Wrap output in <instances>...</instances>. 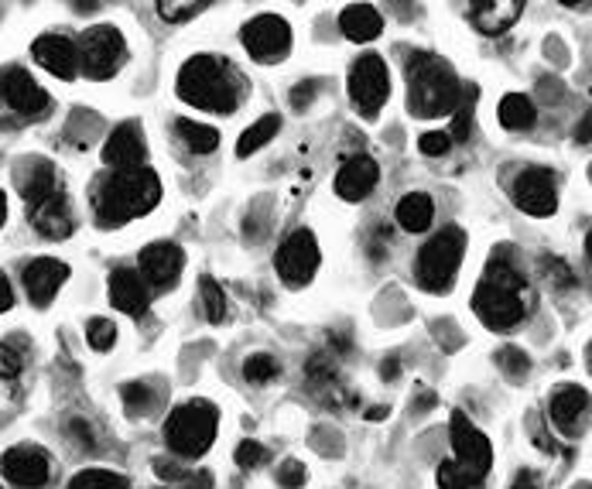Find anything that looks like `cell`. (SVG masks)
<instances>
[{"label": "cell", "mask_w": 592, "mask_h": 489, "mask_svg": "<svg viewBox=\"0 0 592 489\" xmlns=\"http://www.w3.org/2000/svg\"><path fill=\"white\" fill-rule=\"evenodd\" d=\"M120 397H123V407H127V415H151V407H154V391L147 387L144 380H134V383H123L120 387Z\"/></svg>", "instance_id": "cell-31"}, {"label": "cell", "mask_w": 592, "mask_h": 489, "mask_svg": "<svg viewBox=\"0 0 592 489\" xmlns=\"http://www.w3.org/2000/svg\"><path fill=\"white\" fill-rule=\"evenodd\" d=\"M240 41L250 51V59L264 62V65H274V62H281L292 51V28H288L285 17L261 14V17H253V21L244 24Z\"/></svg>", "instance_id": "cell-11"}, {"label": "cell", "mask_w": 592, "mask_h": 489, "mask_svg": "<svg viewBox=\"0 0 592 489\" xmlns=\"http://www.w3.org/2000/svg\"><path fill=\"white\" fill-rule=\"evenodd\" d=\"M4 219H8V199L0 192V226H4Z\"/></svg>", "instance_id": "cell-51"}, {"label": "cell", "mask_w": 592, "mask_h": 489, "mask_svg": "<svg viewBox=\"0 0 592 489\" xmlns=\"http://www.w3.org/2000/svg\"><path fill=\"white\" fill-rule=\"evenodd\" d=\"M470 131H473V96L459 99V107H455V123H452L449 138H455V141H470Z\"/></svg>", "instance_id": "cell-37"}, {"label": "cell", "mask_w": 592, "mask_h": 489, "mask_svg": "<svg viewBox=\"0 0 592 489\" xmlns=\"http://www.w3.org/2000/svg\"><path fill=\"white\" fill-rule=\"evenodd\" d=\"M0 476L24 489H42L51 479V455L42 445H14L0 455Z\"/></svg>", "instance_id": "cell-13"}, {"label": "cell", "mask_w": 592, "mask_h": 489, "mask_svg": "<svg viewBox=\"0 0 592 489\" xmlns=\"http://www.w3.org/2000/svg\"><path fill=\"white\" fill-rule=\"evenodd\" d=\"M350 99H353V110L359 117L374 120L380 114V107L388 103L391 96V72H388V62L380 56H364L356 59L353 69H350Z\"/></svg>", "instance_id": "cell-8"}, {"label": "cell", "mask_w": 592, "mask_h": 489, "mask_svg": "<svg viewBox=\"0 0 592 489\" xmlns=\"http://www.w3.org/2000/svg\"><path fill=\"white\" fill-rule=\"evenodd\" d=\"M319 261H322V253H319L316 234H308V229H295V234L274 253L277 277L285 281L288 288H305L308 281L316 277Z\"/></svg>", "instance_id": "cell-10"}, {"label": "cell", "mask_w": 592, "mask_h": 489, "mask_svg": "<svg viewBox=\"0 0 592 489\" xmlns=\"http://www.w3.org/2000/svg\"><path fill=\"white\" fill-rule=\"evenodd\" d=\"M32 56L42 69L59 75V80H75V72H80V48L66 35H42L32 45Z\"/></svg>", "instance_id": "cell-16"}, {"label": "cell", "mask_w": 592, "mask_h": 489, "mask_svg": "<svg viewBox=\"0 0 592 489\" xmlns=\"http://www.w3.org/2000/svg\"><path fill=\"white\" fill-rule=\"evenodd\" d=\"M162 202V178L151 168L114 171L103 178L96 192V216L99 226H120L138 216H147Z\"/></svg>", "instance_id": "cell-3"}, {"label": "cell", "mask_w": 592, "mask_h": 489, "mask_svg": "<svg viewBox=\"0 0 592 489\" xmlns=\"http://www.w3.org/2000/svg\"><path fill=\"white\" fill-rule=\"evenodd\" d=\"M579 489H589V486H579Z\"/></svg>", "instance_id": "cell-52"}, {"label": "cell", "mask_w": 592, "mask_h": 489, "mask_svg": "<svg viewBox=\"0 0 592 489\" xmlns=\"http://www.w3.org/2000/svg\"><path fill=\"white\" fill-rule=\"evenodd\" d=\"M244 377L250 383H271V380L281 377V363H277L274 356H268V353H253V356L244 359Z\"/></svg>", "instance_id": "cell-33"}, {"label": "cell", "mask_w": 592, "mask_h": 489, "mask_svg": "<svg viewBox=\"0 0 592 489\" xmlns=\"http://www.w3.org/2000/svg\"><path fill=\"white\" fill-rule=\"evenodd\" d=\"M28 216H32L38 234L48 237V240H66L72 234V210H69V202H66L62 192H56V195H48L45 202L32 205Z\"/></svg>", "instance_id": "cell-21"}, {"label": "cell", "mask_w": 592, "mask_h": 489, "mask_svg": "<svg viewBox=\"0 0 592 489\" xmlns=\"http://www.w3.org/2000/svg\"><path fill=\"white\" fill-rule=\"evenodd\" d=\"M0 96H4V103L28 120H42L48 114V93L32 80V72L24 69H11L4 80H0Z\"/></svg>", "instance_id": "cell-15"}, {"label": "cell", "mask_w": 592, "mask_h": 489, "mask_svg": "<svg viewBox=\"0 0 592 489\" xmlns=\"http://www.w3.org/2000/svg\"><path fill=\"white\" fill-rule=\"evenodd\" d=\"M66 489H131V482L110 469H83L69 479Z\"/></svg>", "instance_id": "cell-30"}, {"label": "cell", "mask_w": 592, "mask_h": 489, "mask_svg": "<svg viewBox=\"0 0 592 489\" xmlns=\"http://www.w3.org/2000/svg\"><path fill=\"white\" fill-rule=\"evenodd\" d=\"M316 93H319V83L316 80H305L292 90V107L295 110H308L316 103Z\"/></svg>", "instance_id": "cell-43"}, {"label": "cell", "mask_w": 592, "mask_h": 489, "mask_svg": "<svg viewBox=\"0 0 592 489\" xmlns=\"http://www.w3.org/2000/svg\"><path fill=\"white\" fill-rule=\"evenodd\" d=\"M576 138H579V141H582V144H585V141H589V117H585V120H582V127H579V131H576Z\"/></svg>", "instance_id": "cell-50"}, {"label": "cell", "mask_w": 592, "mask_h": 489, "mask_svg": "<svg viewBox=\"0 0 592 489\" xmlns=\"http://www.w3.org/2000/svg\"><path fill=\"white\" fill-rule=\"evenodd\" d=\"M377 182H380L377 162L370 158V154H353V158H346V165L336 175V192L346 202H364L377 189Z\"/></svg>", "instance_id": "cell-19"}, {"label": "cell", "mask_w": 592, "mask_h": 489, "mask_svg": "<svg viewBox=\"0 0 592 489\" xmlns=\"http://www.w3.org/2000/svg\"><path fill=\"white\" fill-rule=\"evenodd\" d=\"M521 11V0H479V4L470 8V17L479 35H504L510 24H518Z\"/></svg>", "instance_id": "cell-23"}, {"label": "cell", "mask_w": 592, "mask_h": 489, "mask_svg": "<svg viewBox=\"0 0 592 489\" xmlns=\"http://www.w3.org/2000/svg\"><path fill=\"white\" fill-rule=\"evenodd\" d=\"M510 489H542V482H537V476L531 473V469H521L518 473V479H513V486Z\"/></svg>", "instance_id": "cell-46"}, {"label": "cell", "mask_w": 592, "mask_h": 489, "mask_svg": "<svg viewBox=\"0 0 592 489\" xmlns=\"http://www.w3.org/2000/svg\"><path fill=\"white\" fill-rule=\"evenodd\" d=\"M199 288H202V305H205V319L210 322H226V315H229V308H226V291L216 285L213 277H202L199 281Z\"/></svg>", "instance_id": "cell-32"}, {"label": "cell", "mask_w": 592, "mask_h": 489, "mask_svg": "<svg viewBox=\"0 0 592 489\" xmlns=\"http://www.w3.org/2000/svg\"><path fill=\"white\" fill-rule=\"evenodd\" d=\"M175 131H178V138L186 141V147L196 151V154H210V151L220 147L216 127H205V123H196V120H178Z\"/></svg>", "instance_id": "cell-29"}, {"label": "cell", "mask_w": 592, "mask_h": 489, "mask_svg": "<svg viewBox=\"0 0 592 489\" xmlns=\"http://www.w3.org/2000/svg\"><path fill=\"white\" fill-rule=\"evenodd\" d=\"M340 28H343V35H346L350 41L364 45V41L380 38L383 17H380V11L370 8V4H350V8L340 14Z\"/></svg>", "instance_id": "cell-24"}, {"label": "cell", "mask_w": 592, "mask_h": 489, "mask_svg": "<svg viewBox=\"0 0 592 489\" xmlns=\"http://www.w3.org/2000/svg\"><path fill=\"white\" fill-rule=\"evenodd\" d=\"M534 120H537V107L531 103V96L510 93L500 99V123L507 131H528V127H534Z\"/></svg>", "instance_id": "cell-26"}, {"label": "cell", "mask_w": 592, "mask_h": 489, "mask_svg": "<svg viewBox=\"0 0 592 489\" xmlns=\"http://www.w3.org/2000/svg\"><path fill=\"white\" fill-rule=\"evenodd\" d=\"M394 216H398V226L404 229V234H425L435 219V202L425 192H411L398 202Z\"/></svg>", "instance_id": "cell-25"}, {"label": "cell", "mask_w": 592, "mask_h": 489, "mask_svg": "<svg viewBox=\"0 0 592 489\" xmlns=\"http://www.w3.org/2000/svg\"><path fill=\"white\" fill-rule=\"evenodd\" d=\"M264 462H268V449L261 442L247 439L237 445V466L240 469H257V466H264Z\"/></svg>", "instance_id": "cell-38"}, {"label": "cell", "mask_w": 592, "mask_h": 489, "mask_svg": "<svg viewBox=\"0 0 592 489\" xmlns=\"http://www.w3.org/2000/svg\"><path fill=\"white\" fill-rule=\"evenodd\" d=\"M462 253H466V234L459 226L435 234L418 253V285L425 291H449L462 264Z\"/></svg>", "instance_id": "cell-7"}, {"label": "cell", "mask_w": 592, "mask_h": 489, "mask_svg": "<svg viewBox=\"0 0 592 489\" xmlns=\"http://www.w3.org/2000/svg\"><path fill=\"white\" fill-rule=\"evenodd\" d=\"M86 339H90V346H93L96 353H107V349H114V343H117V329H114V322H107V319H90Z\"/></svg>", "instance_id": "cell-35"}, {"label": "cell", "mask_w": 592, "mask_h": 489, "mask_svg": "<svg viewBox=\"0 0 592 489\" xmlns=\"http://www.w3.org/2000/svg\"><path fill=\"white\" fill-rule=\"evenodd\" d=\"M186 267V253L175 243H151L141 250V274L154 288H171Z\"/></svg>", "instance_id": "cell-17"}, {"label": "cell", "mask_w": 592, "mask_h": 489, "mask_svg": "<svg viewBox=\"0 0 592 489\" xmlns=\"http://www.w3.org/2000/svg\"><path fill=\"white\" fill-rule=\"evenodd\" d=\"M277 482L285 486V489H301L305 486V466L298 458H285L277 466Z\"/></svg>", "instance_id": "cell-40"}, {"label": "cell", "mask_w": 592, "mask_h": 489, "mask_svg": "<svg viewBox=\"0 0 592 489\" xmlns=\"http://www.w3.org/2000/svg\"><path fill=\"white\" fill-rule=\"evenodd\" d=\"M110 301H114V308H120L123 315H144L147 312V288H144V281H141V274L138 271H131V267H120V271H114L110 274Z\"/></svg>", "instance_id": "cell-22"}, {"label": "cell", "mask_w": 592, "mask_h": 489, "mask_svg": "<svg viewBox=\"0 0 592 489\" xmlns=\"http://www.w3.org/2000/svg\"><path fill=\"white\" fill-rule=\"evenodd\" d=\"M367 418H370V421H383V418H388V407H383V404L370 407V410H367Z\"/></svg>", "instance_id": "cell-49"}, {"label": "cell", "mask_w": 592, "mask_h": 489, "mask_svg": "<svg viewBox=\"0 0 592 489\" xmlns=\"http://www.w3.org/2000/svg\"><path fill=\"white\" fill-rule=\"evenodd\" d=\"M462 99V86L455 80V72L431 51H415L407 59V114L435 120L455 114Z\"/></svg>", "instance_id": "cell-2"}, {"label": "cell", "mask_w": 592, "mask_h": 489, "mask_svg": "<svg viewBox=\"0 0 592 489\" xmlns=\"http://www.w3.org/2000/svg\"><path fill=\"white\" fill-rule=\"evenodd\" d=\"M154 476L165 479V482H182V479H189V469L175 466V462H168V458H154Z\"/></svg>", "instance_id": "cell-45"}, {"label": "cell", "mask_w": 592, "mask_h": 489, "mask_svg": "<svg viewBox=\"0 0 592 489\" xmlns=\"http://www.w3.org/2000/svg\"><path fill=\"white\" fill-rule=\"evenodd\" d=\"M66 277H69V267L62 261H56V257H38V261L24 267V288H28V298L38 308H45L66 285Z\"/></svg>", "instance_id": "cell-20"}, {"label": "cell", "mask_w": 592, "mask_h": 489, "mask_svg": "<svg viewBox=\"0 0 592 489\" xmlns=\"http://www.w3.org/2000/svg\"><path fill=\"white\" fill-rule=\"evenodd\" d=\"M449 434H452L455 458L442 462L439 473H435L439 489H476L486 476H490L494 445L466 415H462V410H452Z\"/></svg>", "instance_id": "cell-4"}, {"label": "cell", "mask_w": 592, "mask_h": 489, "mask_svg": "<svg viewBox=\"0 0 592 489\" xmlns=\"http://www.w3.org/2000/svg\"><path fill=\"white\" fill-rule=\"evenodd\" d=\"M449 147H452V138L442 134V131H428V134H422V141H418V151L428 154V158H439V154H446Z\"/></svg>", "instance_id": "cell-41"}, {"label": "cell", "mask_w": 592, "mask_h": 489, "mask_svg": "<svg viewBox=\"0 0 592 489\" xmlns=\"http://www.w3.org/2000/svg\"><path fill=\"white\" fill-rule=\"evenodd\" d=\"M17 373H21V356L8 343H0V380H14Z\"/></svg>", "instance_id": "cell-44"}, {"label": "cell", "mask_w": 592, "mask_h": 489, "mask_svg": "<svg viewBox=\"0 0 592 489\" xmlns=\"http://www.w3.org/2000/svg\"><path fill=\"white\" fill-rule=\"evenodd\" d=\"M497 367H500L507 377L521 380V377L531 370V359H528L524 349H518V346H504V349H497Z\"/></svg>", "instance_id": "cell-34"}, {"label": "cell", "mask_w": 592, "mask_h": 489, "mask_svg": "<svg viewBox=\"0 0 592 489\" xmlns=\"http://www.w3.org/2000/svg\"><path fill=\"white\" fill-rule=\"evenodd\" d=\"M127 62V41L114 24H96L80 41V65L90 80H110Z\"/></svg>", "instance_id": "cell-9"}, {"label": "cell", "mask_w": 592, "mask_h": 489, "mask_svg": "<svg viewBox=\"0 0 592 489\" xmlns=\"http://www.w3.org/2000/svg\"><path fill=\"white\" fill-rule=\"evenodd\" d=\"M11 305H14V295H11V281H8L4 274H0V315H4Z\"/></svg>", "instance_id": "cell-47"}, {"label": "cell", "mask_w": 592, "mask_h": 489, "mask_svg": "<svg viewBox=\"0 0 592 489\" xmlns=\"http://www.w3.org/2000/svg\"><path fill=\"white\" fill-rule=\"evenodd\" d=\"M144 158H147L144 131H141V123H134V120L120 123L117 131L107 138V144H103V165L114 168V171L144 168Z\"/></svg>", "instance_id": "cell-14"}, {"label": "cell", "mask_w": 592, "mask_h": 489, "mask_svg": "<svg viewBox=\"0 0 592 489\" xmlns=\"http://www.w3.org/2000/svg\"><path fill=\"white\" fill-rule=\"evenodd\" d=\"M202 11H205V4H182V0H162V4H158V14H162L165 21H171V24L189 21V17H196V14H202Z\"/></svg>", "instance_id": "cell-39"}, {"label": "cell", "mask_w": 592, "mask_h": 489, "mask_svg": "<svg viewBox=\"0 0 592 489\" xmlns=\"http://www.w3.org/2000/svg\"><path fill=\"white\" fill-rule=\"evenodd\" d=\"M473 308H476V315L486 322V329L510 332V329H518L524 322V315L531 312V285L518 267H510L507 261H494L476 285Z\"/></svg>", "instance_id": "cell-1"}, {"label": "cell", "mask_w": 592, "mask_h": 489, "mask_svg": "<svg viewBox=\"0 0 592 489\" xmlns=\"http://www.w3.org/2000/svg\"><path fill=\"white\" fill-rule=\"evenodd\" d=\"M518 210H524L528 216H555L558 210V178L548 168H524L518 178H513V189H510Z\"/></svg>", "instance_id": "cell-12"}, {"label": "cell", "mask_w": 592, "mask_h": 489, "mask_svg": "<svg viewBox=\"0 0 592 489\" xmlns=\"http://www.w3.org/2000/svg\"><path fill=\"white\" fill-rule=\"evenodd\" d=\"M277 131H281V117H277V114L261 117V120L250 123L247 131L240 134V141H237V154H240V158H247V154L261 151L264 144H271V141H274V134H277Z\"/></svg>", "instance_id": "cell-28"}, {"label": "cell", "mask_w": 592, "mask_h": 489, "mask_svg": "<svg viewBox=\"0 0 592 489\" xmlns=\"http://www.w3.org/2000/svg\"><path fill=\"white\" fill-rule=\"evenodd\" d=\"M542 267H545V277L552 281V285H558V288H576V285H579L576 271L565 264V261H558V257H545Z\"/></svg>", "instance_id": "cell-36"}, {"label": "cell", "mask_w": 592, "mask_h": 489, "mask_svg": "<svg viewBox=\"0 0 592 489\" xmlns=\"http://www.w3.org/2000/svg\"><path fill=\"white\" fill-rule=\"evenodd\" d=\"M398 373H401V359H398V356L383 359V363H380V377H383V380H398Z\"/></svg>", "instance_id": "cell-48"}, {"label": "cell", "mask_w": 592, "mask_h": 489, "mask_svg": "<svg viewBox=\"0 0 592 489\" xmlns=\"http://www.w3.org/2000/svg\"><path fill=\"white\" fill-rule=\"evenodd\" d=\"M178 96L199 110H213V114H234L237 110V83L234 72L226 62L213 56H196L182 69H178Z\"/></svg>", "instance_id": "cell-5"}, {"label": "cell", "mask_w": 592, "mask_h": 489, "mask_svg": "<svg viewBox=\"0 0 592 489\" xmlns=\"http://www.w3.org/2000/svg\"><path fill=\"white\" fill-rule=\"evenodd\" d=\"M552 421L558 425L561 434H569V439H576L579 431H585V421H589V391L585 387H558L552 394Z\"/></svg>", "instance_id": "cell-18"}, {"label": "cell", "mask_w": 592, "mask_h": 489, "mask_svg": "<svg viewBox=\"0 0 592 489\" xmlns=\"http://www.w3.org/2000/svg\"><path fill=\"white\" fill-rule=\"evenodd\" d=\"M216 425H220V410L210 401H189L171 410L162 434H165V445L175 455L199 458L210 452L216 439Z\"/></svg>", "instance_id": "cell-6"}, {"label": "cell", "mask_w": 592, "mask_h": 489, "mask_svg": "<svg viewBox=\"0 0 592 489\" xmlns=\"http://www.w3.org/2000/svg\"><path fill=\"white\" fill-rule=\"evenodd\" d=\"M21 192H24V202H28V210H32V205H38V202H45L48 195L62 192L56 168H51L48 162H38V165L28 171V178H24V189H21Z\"/></svg>", "instance_id": "cell-27"}, {"label": "cell", "mask_w": 592, "mask_h": 489, "mask_svg": "<svg viewBox=\"0 0 592 489\" xmlns=\"http://www.w3.org/2000/svg\"><path fill=\"white\" fill-rule=\"evenodd\" d=\"M69 434H72V442L80 445V449H96V434H93V425H90V421L72 418V421H69Z\"/></svg>", "instance_id": "cell-42"}]
</instances>
